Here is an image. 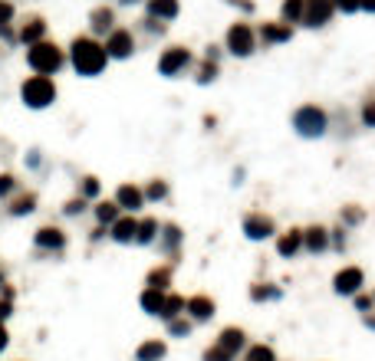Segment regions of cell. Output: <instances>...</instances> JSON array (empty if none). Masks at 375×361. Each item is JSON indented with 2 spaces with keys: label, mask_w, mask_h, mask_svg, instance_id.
I'll return each instance as SVG.
<instances>
[{
  "label": "cell",
  "mask_w": 375,
  "mask_h": 361,
  "mask_svg": "<svg viewBox=\"0 0 375 361\" xmlns=\"http://www.w3.org/2000/svg\"><path fill=\"white\" fill-rule=\"evenodd\" d=\"M83 211H86V200H83V197H73V200H66V204H62V213H66V217H79Z\"/></svg>",
  "instance_id": "33"
},
{
  "label": "cell",
  "mask_w": 375,
  "mask_h": 361,
  "mask_svg": "<svg viewBox=\"0 0 375 361\" xmlns=\"http://www.w3.org/2000/svg\"><path fill=\"white\" fill-rule=\"evenodd\" d=\"M20 102H24L26 109H33V112H43V109H50L53 102H56V82H53V76H26L24 82H20Z\"/></svg>",
  "instance_id": "3"
},
{
  "label": "cell",
  "mask_w": 375,
  "mask_h": 361,
  "mask_svg": "<svg viewBox=\"0 0 375 361\" xmlns=\"http://www.w3.org/2000/svg\"><path fill=\"white\" fill-rule=\"evenodd\" d=\"M214 76H217V62H211V60L198 62V69H194V79H198L201 86H208V82H214Z\"/></svg>",
  "instance_id": "25"
},
{
  "label": "cell",
  "mask_w": 375,
  "mask_h": 361,
  "mask_svg": "<svg viewBox=\"0 0 375 361\" xmlns=\"http://www.w3.org/2000/svg\"><path fill=\"white\" fill-rule=\"evenodd\" d=\"M326 112L319 109V105H303V109H297V115H293V125H297V132L306 138H319L326 132Z\"/></svg>",
  "instance_id": "5"
},
{
  "label": "cell",
  "mask_w": 375,
  "mask_h": 361,
  "mask_svg": "<svg viewBox=\"0 0 375 361\" xmlns=\"http://www.w3.org/2000/svg\"><path fill=\"white\" fill-rule=\"evenodd\" d=\"M204 361H231V355H227L224 349H211L208 355H204Z\"/></svg>",
  "instance_id": "39"
},
{
  "label": "cell",
  "mask_w": 375,
  "mask_h": 361,
  "mask_svg": "<svg viewBox=\"0 0 375 361\" xmlns=\"http://www.w3.org/2000/svg\"><path fill=\"white\" fill-rule=\"evenodd\" d=\"M17 191H20V181H17L10 171H0V200L7 204V200H10Z\"/></svg>",
  "instance_id": "22"
},
{
  "label": "cell",
  "mask_w": 375,
  "mask_h": 361,
  "mask_svg": "<svg viewBox=\"0 0 375 361\" xmlns=\"http://www.w3.org/2000/svg\"><path fill=\"white\" fill-rule=\"evenodd\" d=\"M188 309H191V315H194V319H201V322H204V319H211L214 306H211V299H204V296H198V299H191V302H188Z\"/></svg>",
  "instance_id": "24"
},
{
  "label": "cell",
  "mask_w": 375,
  "mask_h": 361,
  "mask_svg": "<svg viewBox=\"0 0 375 361\" xmlns=\"http://www.w3.org/2000/svg\"><path fill=\"white\" fill-rule=\"evenodd\" d=\"M244 230H247V237L253 240H263L274 234V220L270 217H263V213H250L247 220H244Z\"/></svg>",
  "instance_id": "16"
},
{
  "label": "cell",
  "mask_w": 375,
  "mask_h": 361,
  "mask_svg": "<svg viewBox=\"0 0 375 361\" xmlns=\"http://www.w3.org/2000/svg\"><path fill=\"white\" fill-rule=\"evenodd\" d=\"M276 296V289H253V299H270Z\"/></svg>",
  "instance_id": "41"
},
{
  "label": "cell",
  "mask_w": 375,
  "mask_h": 361,
  "mask_svg": "<svg viewBox=\"0 0 375 361\" xmlns=\"http://www.w3.org/2000/svg\"><path fill=\"white\" fill-rule=\"evenodd\" d=\"M115 204H119V211H138L145 204V197H142V191L135 184H122L115 191Z\"/></svg>",
  "instance_id": "15"
},
{
  "label": "cell",
  "mask_w": 375,
  "mask_h": 361,
  "mask_svg": "<svg viewBox=\"0 0 375 361\" xmlns=\"http://www.w3.org/2000/svg\"><path fill=\"white\" fill-rule=\"evenodd\" d=\"M7 345H10V332H7V325L0 322V351L7 349Z\"/></svg>",
  "instance_id": "40"
},
{
  "label": "cell",
  "mask_w": 375,
  "mask_h": 361,
  "mask_svg": "<svg viewBox=\"0 0 375 361\" xmlns=\"http://www.w3.org/2000/svg\"><path fill=\"white\" fill-rule=\"evenodd\" d=\"M99 177H83V184H79V197L83 200H96L99 197Z\"/></svg>",
  "instance_id": "29"
},
{
  "label": "cell",
  "mask_w": 375,
  "mask_h": 361,
  "mask_svg": "<svg viewBox=\"0 0 375 361\" xmlns=\"http://www.w3.org/2000/svg\"><path fill=\"white\" fill-rule=\"evenodd\" d=\"M227 50H231V56H250V53L257 50V33H253V26L244 24V20H238V24H231V30H227Z\"/></svg>",
  "instance_id": "4"
},
{
  "label": "cell",
  "mask_w": 375,
  "mask_h": 361,
  "mask_svg": "<svg viewBox=\"0 0 375 361\" xmlns=\"http://www.w3.org/2000/svg\"><path fill=\"white\" fill-rule=\"evenodd\" d=\"M247 361H274V351L267 349V345H253L247 351Z\"/></svg>",
  "instance_id": "34"
},
{
  "label": "cell",
  "mask_w": 375,
  "mask_h": 361,
  "mask_svg": "<svg viewBox=\"0 0 375 361\" xmlns=\"http://www.w3.org/2000/svg\"><path fill=\"white\" fill-rule=\"evenodd\" d=\"M162 355H165L162 342H149V345H142V349H138V361H158Z\"/></svg>",
  "instance_id": "28"
},
{
  "label": "cell",
  "mask_w": 375,
  "mask_h": 361,
  "mask_svg": "<svg viewBox=\"0 0 375 361\" xmlns=\"http://www.w3.org/2000/svg\"><path fill=\"white\" fill-rule=\"evenodd\" d=\"M102 50H106V56H109V60H128V56L135 53V37H132V30L115 26L112 33H106Z\"/></svg>",
  "instance_id": "6"
},
{
  "label": "cell",
  "mask_w": 375,
  "mask_h": 361,
  "mask_svg": "<svg viewBox=\"0 0 375 361\" xmlns=\"http://www.w3.org/2000/svg\"><path fill=\"white\" fill-rule=\"evenodd\" d=\"M303 247L312 249V253H323L326 247H329V234H326L323 227H310V230H303Z\"/></svg>",
  "instance_id": "18"
},
{
  "label": "cell",
  "mask_w": 375,
  "mask_h": 361,
  "mask_svg": "<svg viewBox=\"0 0 375 361\" xmlns=\"http://www.w3.org/2000/svg\"><path fill=\"white\" fill-rule=\"evenodd\" d=\"M333 7H336L339 13H356L362 7V0H333Z\"/></svg>",
  "instance_id": "36"
},
{
  "label": "cell",
  "mask_w": 375,
  "mask_h": 361,
  "mask_svg": "<svg viewBox=\"0 0 375 361\" xmlns=\"http://www.w3.org/2000/svg\"><path fill=\"white\" fill-rule=\"evenodd\" d=\"M155 230H158V224H155L151 217H145V220L135 227V240L138 243H151V240H155Z\"/></svg>",
  "instance_id": "26"
},
{
  "label": "cell",
  "mask_w": 375,
  "mask_h": 361,
  "mask_svg": "<svg viewBox=\"0 0 375 361\" xmlns=\"http://www.w3.org/2000/svg\"><path fill=\"white\" fill-rule=\"evenodd\" d=\"M359 286H362V273L356 270V266H349V270H342V273L336 276V292H359Z\"/></svg>",
  "instance_id": "17"
},
{
  "label": "cell",
  "mask_w": 375,
  "mask_h": 361,
  "mask_svg": "<svg viewBox=\"0 0 375 361\" xmlns=\"http://www.w3.org/2000/svg\"><path fill=\"white\" fill-rule=\"evenodd\" d=\"M333 13H336L333 0H303V17H300V24L310 26V30H319V26H326L329 20H333Z\"/></svg>",
  "instance_id": "7"
},
{
  "label": "cell",
  "mask_w": 375,
  "mask_h": 361,
  "mask_svg": "<svg viewBox=\"0 0 375 361\" xmlns=\"http://www.w3.org/2000/svg\"><path fill=\"white\" fill-rule=\"evenodd\" d=\"M26 66H30V73L37 76H56L66 66V50L60 43H53L50 37L40 39L33 46H26Z\"/></svg>",
  "instance_id": "2"
},
{
  "label": "cell",
  "mask_w": 375,
  "mask_h": 361,
  "mask_svg": "<svg viewBox=\"0 0 375 361\" xmlns=\"http://www.w3.org/2000/svg\"><path fill=\"white\" fill-rule=\"evenodd\" d=\"M346 220H349V224H359V220H362V211H346Z\"/></svg>",
  "instance_id": "42"
},
{
  "label": "cell",
  "mask_w": 375,
  "mask_h": 361,
  "mask_svg": "<svg viewBox=\"0 0 375 361\" xmlns=\"http://www.w3.org/2000/svg\"><path fill=\"white\" fill-rule=\"evenodd\" d=\"M96 217H99L102 227H109L112 220H119V204H115V200H102V204H96Z\"/></svg>",
  "instance_id": "20"
},
{
  "label": "cell",
  "mask_w": 375,
  "mask_h": 361,
  "mask_svg": "<svg viewBox=\"0 0 375 361\" xmlns=\"http://www.w3.org/2000/svg\"><path fill=\"white\" fill-rule=\"evenodd\" d=\"M0 43H7V46H17V26H13V24H3V26H0Z\"/></svg>",
  "instance_id": "35"
},
{
  "label": "cell",
  "mask_w": 375,
  "mask_h": 361,
  "mask_svg": "<svg viewBox=\"0 0 375 361\" xmlns=\"http://www.w3.org/2000/svg\"><path fill=\"white\" fill-rule=\"evenodd\" d=\"M33 247L43 249V253H60L66 247V234H62L60 227H40L37 234H33Z\"/></svg>",
  "instance_id": "11"
},
{
  "label": "cell",
  "mask_w": 375,
  "mask_h": 361,
  "mask_svg": "<svg viewBox=\"0 0 375 361\" xmlns=\"http://www.w3.org/2000/svg\"><path fill=\"white\" fill-rule=\"evenodd\" d=\"M47 33H50V26H47L43 17H26L24 24L17 26V43L20 46H33L40 39H47Z\"/></svg>",
  "instance_id": "9"
},
{
  "label": "cell",
  "mask_w": 375,
  "mask_h": 361,
  "mask_svg": "<svg viewBox=\"0 0 375 361\" xmlns=\"http://www.w3.org/2000/svg\"><path fill=\"white\" fill-rule=\"evenodd\" d=\"M280 17H283V24H300L303 0H283V10H280Z\"/></svg>",
  "instance_id": "23"
},
{
  "label": "cell",
  "mask_w": 375,
  "mask_h": 361,
  "mask_svg": "<svg viewBox=\"0 0 375 361\" xmlns=\"http://www.w3.org/2000/svg\"><path fill=\"white\" fill-rule=\"evenodd\" d=\"M24 161H26V168L33 171V168H40V161H43V155H40V151L33 148V151H26V158H24Z\"/></svg>",
  "instance_id": "38"
},
{
  "label": "cell",
  "mask_w": 375,
  "mask_h": 361,
  "mask_svg": "<svg viewBox=\"0 0 375 361\" xmlns=\"http://www.w3.org/2000/svg\"><path fill=\"white\" fill-rule=\"evenodd\" d=\"M165 194H168V184H165V181H151V184L142 191V197L145 200H162Z\"/></svg>",
  "instance_id": "30"
},
{
  "label": "cell",
  "mask_w": 375,
  "mask_h": 361,
  "mask_svg": "<svg viewBox=\"0 0 375 361\" xmlns=\"http://www.w3.org/2000/svg\"><path fill=\"white\" fill-rule=\"evenodd\" d=\"M145 10H149V17H155V20H168V24H172L178 13H181V3H178V0H149Z\"/></svg>",
  "instance_id": "14"
},
{
  "label": "cell",
  "mask_w": 375,
  "mask_h": 361,
  "mask_svg": "<svg viewBox=\"0 0 375 361\" xmlns=\"http://www.w3.org/2000/svg\"><path fill=\"white\" fill-rule=\"evenodd\" d=\"M362 122L369 125V128H375V99H369L362 105Z\"/></svg>",
  "instance_id": "37"
},
{
  "label": "cell",
  "mask_w": 375,
  "mask_h": 361,
  "mask_svg": "<svg viewBox=\"0 0 375 361\" xmlns=\"http://www.w3.org/2000/svg\"><path fill=\"white\" fill-rule=\"evenodd\" d=\"M66 62L73 66L76 76H83V79H96V76L106 73V66H109V56L102 50V43L96 37H73L69 43V50H66Z\"/></svg>",
  "instance_id": "1"
},
{
  "label": "cell",
  "mask_w": 375,
  "mask_h": 361,
  "mask_svg": "<svg viewBox=\"0 0 375 361\" xmlns=\"http://www.w3.org/2000/svg\"><path fill=\"white\" fill-rule=\"evenodd\" d=\"M188 66H191V50H188V46H168V50L158 56V73L168 76V79L181 76Z\"/></svg>",
  "instance_id": "8"
},
{
  "label": "cell",
  "mask_w": 375,
  "mask_h": 361,
  "mask_svg": "<svg viewBox=\"0 0 375 361\" xmlns=\"http://www.w3.org/2000/svg\"><path fill=\"white\" fill-rule=\"evenodd\" d=\"M303 247V237H300V230H290L287 237H280V243H276V249L283 253V256H293L297 249Z\"/></svg>",
  "instance_id": "21"
},
{
  "label": "cell",
  "mask_w": 375,
  "mask_h": 361,
  "mask_svg": "<svg viewBox=\"0 0 375 361\" xmlns=\"http://www.w3.org/2000/svg\"><path fill=\"white\" fill-rule=\"evenodd\" d=\"M142 306L149 312H162V292H158V289H149V292L142 296Z\"/></svg>",
  "instance_id": "31"
},
{
  "label": "cell",
  "mask_w": 375,
  "mask_h": 361,
  "mask_svg": "<svg viewBox=\"0 0 375 361\" xmlns=\"http://www.w3.org/2000/svg\"><path fill=\"white\" fill-rule=\"evenodd\" d=\"M3 283H7V279H3V270H0V286H3Z\"/></svg>",
  "instance_id": "44"
},
{
  "label": "cell",
  "mask_w": 375,
  "mask_h": 361,
  "mask_svg": "<svg viewBox=\"0 0 375 361\" xmlns=\"http://www.w3.org/2000/svg\"><path fill=\"white\" fill-rule=\"evenodd\" d=\"M260 39L263 43H267V46H276V43H290V39H293V26L290 24H283V20H280V24H263L260 26Z\"/></svg>",
  "instance_id": "13"
},
{
  "label": "cell",
  "mask_w": 375,
  "mask_h": 361,
  "mask_svg": "<svg viewBox=\"0 0 375 361\" xmlns=\"http://www.w3.org/2000/svg\"><path fill=\"white\" fill-rule=\"evenodd\" d=\"M17 20V3L13 0H0V26Z\"/></svg>",
  "instance_id": "32"
},
{
  "label": "cell",
  "mask_w": 375,
  "mask_h": 361,
  "mask_svg": "<svg viewBox=\"0 0 375 361\" xmlns=\"http://www.w3.org/2000/svg\"><path fill=\"white\" fill-rule=\"evenodd\" d=\"M359 10H365V13H375V0H362V7Z\"/></svg>",
  "instance_id": "43"
},
{
  "label": "cell",
  "mask_w": 375,
  "mask_h": 361,
  "mask_svg": "<svg viewBox=\"0 0 375 361\" xmlns=\"http://www.w3.org/2000/svg\"><path fill=\"white\" fill-rule=\"evenodd\" d=\"M115 30V10L112 7H92L89 10V37H106Z\"/></svg>",
  "instance_id": "10"
},
{
  "label": "cell",
  "mask_w": 375,
  "mask_h": 361,
  "mask_svg": "<svg viewBox=\"0 0 375 361\" xmlns=\"http://www.w3.org/2000/svg\"><path fill=\"white\" fill-rule=\"evenodd\" d=\"M240 338H244V335H240L238 328H227V332H221V342H217V349H224L227 355H231L234 349H240Z\"/></svg>",
  "instance_id": "27"
},
{
  "label": "cell",
  "mask_w": 375,
  "mask_h": 361,
  "mask_svg": "<svg viewBox=\"0 0 375 361\" xmlns=\"http://www.w3.org/2000/svg\"><path fill=\"white\" fill-rule=\"evenodd\" d=\"M135 220L132 217H119V220H112L109 224V230H112V240L115 243H128V240H135Z\"/></svg>",
  "instance_id": "19"
},
{
  "label": "cell",
  "mask_w": 375,
  "mask_h": 361,
  "mask_svg": "<svg viewBox=\"0 0 375 361\" xmlns=\"http://www.w3.org/2000/svg\"><path fill=\"white\" fill-rule=\"evenodd\" d=\"M37 204H40V197H37V191H17L10 200H7V213L10 217H30V213L37 211Z\"/></svg>",
  "instance_id": "12"
}]
</instances>
